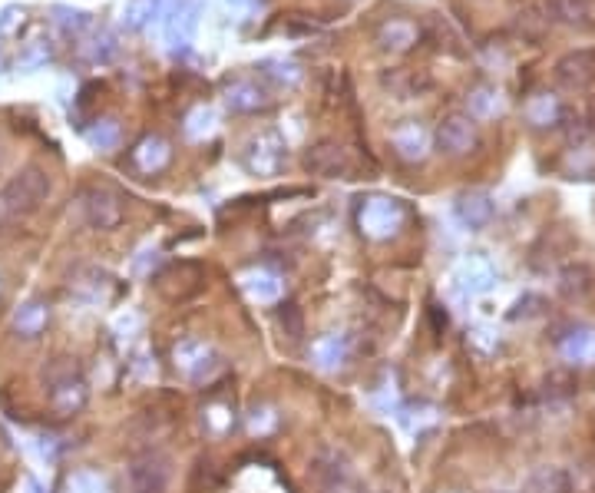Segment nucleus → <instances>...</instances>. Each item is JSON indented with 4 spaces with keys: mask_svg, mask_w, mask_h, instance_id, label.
<instances>
[{
    "mask_svg": "<svg viewBox=\"0 0 595 493\" xmlns=\"http://www.w3.org/2000/svg\"><path fill=\"white\" fill-rule=\"evenodd\" d=\"M275 424H278V414L272 411V407H255L252 417H248V431L252 434H268Z\"/></svg>",
    "mask_w": 595,
    "mask_h": 493,
    "instance_id": "c9c22d12",
    "label": "nucleus"
},
{
    "mask_svg": "<svg viewBox=\"0 0 595 493\" xmlns=\"http://www.w3.org/2000/svg\"><path fill=\"white\" fill-rule=\"evenodd\" d=\"M258 70H262V80H268L278 90H291L301 83V67L291 60H265Z\"/></svg>",
    "mask_w": 595,
    "mask_h": 493,
    "instance_id": "bb28decb",
    "label": "nucleus"
},
{
    "mask_svg": "<svg viewBox=\"0 0 595 493\" xmlns=\"http://www.w3.org/2000/svg\"><path fill=\"white\" fill-rule=\"evenodd\" d=\"M351 351H354L351 338L344 335V331H328V335H321L315 345H311V361H315L321 371H341L348 368Z\"/></svg>",
    "mask_w": 595,
    "mask_h": 493,
    "instance_id": "2eb2a0df",
    "label": "nucleus"
},
{
    "mask_svg": "<svg viewBox=\"0 0 595 493\" xmlns=\"http://www.w3.org/2000/svg\"><path fill=\"white\" fill-rule=\"evenodd\" d=\"M305 169L311 176H324V179H338V176H348L351 169V159H348V149H341L338 143H315L305 153Z\"/></svg>",
    "mask_w": 595,
    "mask_h": 493,
    "instance_id": "ddd939ff",
    "label": "nucleus"
},
{
    "mask_svg": "<svg viewBox=\"0 0 595 493\" xmlns=\"http://www.w3.org/2000/svg\"><path fill=\"white\" fill-rule=\"evenodd\" d=\"M172 364H176L179 374H186L189 381H199V384L212 381L215 374L222 371V358L215 355V348L196 335L176 341V348H172Z\"/></svg>",
    "mask_w": 595,
    "mask_h": 493,
    "instance_id": "20e7f679",
    "label": "nucleus"
},
{
    "mask_svg": "<svg viewBox=\"0 0 595 493\" xmlns=\"http://www.w3.org/2000/svg\"><path fill=\"white\" fill-rule=\"evenodd\" d=\"M53 24H57V27H60L67 37H80L83 30H90L93 17L86 14V10H77V7H63V4H57V7H53Z\"/></svg>",
    "mask_w": 595,
    "mask_h": 493,
    "instance_id": "c85d7f7f",
    "label": "nucleus"
},
{
    "mask_svg": "<svg viewBox=\"0 0 595 493\" xmlns=\"http://www.w3.org/2000/svg\"><path fill=\"white\" fill-rule=\"evenodd\" d=\"M595 288V282H592V272L586 269V265H572V269H566L559 275V292L566 295V298H586L589 292Z\"/></svg>",
    "mask_w": 595,
    "mask_h": 493,
    "instance_id": "cd10ccee",
    "label": "nucleus"
},
{
    "mask_svg": "<svg viewBox=\"0 0 595 493\" xmlns=\"http://www.w3.org/2000/svg\"><path fill=\"white\" fill-rule=\"evenodd\" d=\"M417 37H420L417 24H410L404 17L387 20V24H381V30H377V44H381V50H391V53L410 50L417 44Z\"/></svg>",
    "mask_w": 595,
    "mask_h": 493,
    "instance_id": "5701e85b",
    "label": "nucleus"
},
{
    "mask_svg": "<svg viewBox=\"0 0 595 493\" xmlns=\"http://www.w3.org/2000/svg\"><path fill=\"white\" fill-rule=\"evenodd\" d=\"M196 24H199V7L192 0H176L172 10H166V24H162L169 50H186L192 44V34H196Z\"/></svg>",
    "mask_w": 595,
    "mask_h": 493,
    "instance_id": "9b49d317",
    "label": "nucleus"
},
{
    "mask_svg": "<svg viewBox=\"0 0 595 493\" xmlns=\"http://www.w3.org/2000/svg\"><path fill=\"white\" fill-rule=\"evenodd\" d=\"M523 493H576L572 474L559 464H543L526 477Z\"/></svg>",
    "mask_w": 595,
    "mask_h": 493,
    "instance_id": "aec40b11",
    "label": "nucleus"
},
{
    "mask_svg": "<svg viewBox=\"0 0 595 493\" xmlns=\"http://www.w3.org/2000/svg\"><path fill=\"white\" fill-rule=\"evenodd\" d=\"M437 146L443 156H453V159H463L470 156L476 146H480V133H476V120L470 113H450L443 116L440 126H437Z\"/></svg>",
    "mask_w": 595,
    "mask_h": 493,
    "instance_id": "423d86ee",
    "label": "nucleus"
},
{
    "mask_svg": "<svg viewBox=\"0 0 595 493\" xmlns=\"http://www.w3.org/2000/svg\"><path fill=\"white\" fill-rule=\"evenodd\" d=\"M387 143H391V149L400 159H404V163L414 166V163H424V159H427L434 136H430V130L424 123L404 120V123H397L391 133H387Z\"/></svg>",
    "mask_w": 595,
    "mask_h": 493,
    "instance_id": "1a4fd4ad",
    "label": "nucleus"
},
{
    "mask_svg": "<svg viewBox=\"0 0 595 493\" xmlns=\"http://www.w3.org/2000/svg\"><path fill=\"white\" fill-rule=\"evenodd\" d=\"M53 57V47H50V40H30V44H24V50L17 53V70H37L43 67Z\"/></svg>",
    "mask_w": 595,
    "mask_h": 493,
    "instance_id": "473e14b6",
    "label": "nucleus"
},
{
    "mask_svg": "<svg viewBox=\"0 0 595 493\" xmlns=\"http://www.w3.org/2000/svg\"><path fill=\"white\" fill-rule=\"evenodd\" d=\"M288 159V146L275 130H262L252 136L242 149V166L252 176H278Z\"/></svg>",
    "mask_w": 595,
    "mask_h": 493,
    "instance_id": "39448f33",
    "label": "nucleus"
},
{
    "mask_svg": "<svg viewBox=\"0 0 595 493\" xmlns=\"http://www.w3.org/2000/svg\"><path fill=\"white\" fill-rule=\"evenodd\" d=\"M490 493H516V490H490Z\"/></svg>",
    "mask_w": 595,
    "mask_h": 493,
    "instance_id": "79ce46f5",
    "label": "nucleus"
},
{
    "mask_svg": "<svg viewBox=\"0 0 595 493\" xmlns=\"http://www.w3.org/2000/svg\"><path fill=\"white\" fill-rule=\"evenodd\" d=\"M80 212H83L86 225L96 232H110L123 222V202H119L116 192L106 189V186L86 189L83 199H80Z\"/></svg>",
    "mask_w": 595,
    "mask_h": 493,
    "instance_id": "0eeeda50",
    "label": "nucleus"
},
{
    "mask_svg": "<svg viewBox=\"0 0 595 493\" xmlns=\"http://www.w3.org/2000/svg\"><path fill=\"white\" fill-rule=\"evenodd\" d=\"M311 474H315L321 493H354L351 464L341 454H334V450H324L315 460V467H311Z\"/></svg>",
    "mask_w": 595,
    "mask_h": 493,
    "instance_id": "f8f14e48",
    "label": "nucleus"
},
{
    "mask_svg": "<svg viewBox=\"0 0 595 493\" xmlns=\"http://www.w3.org/2000/svg\"><path fill=\"white\" fill-rule=\"evenodd\" d=\"M47 321H50V305L40 302V298H34V302H27V305L17 308L14 328H17L20 338H37L40 331L47 328Z\"/></svg>",
    "mask_w": 595,
    "mask_h": 493,
    "instance_id": "393cba45",
    "label": "nucleus"
},
{
    "mask_svg": "<svg viewBox=\"0 0 595 493\" xmlns=\"http://www.w3.org/2000/svg\"><path fill=\"white\" fill-rule=\"evenodd\" d=\"M407 225L404 202L394 196H367L357 206V232L371 242H387Z\"/></svg>",
    "mask_w": 595,
    "mask_h": 493,
    "instance_id": "7ed1b4c3",
    "label": "nucleus"
},
{
    "mask_svg": "<svg viewBox=\"0 0 595 493\" xmlns=\"http://www.w3.org/2000/svg\"><path fill=\"white\" fill-rule=\"evenodd\" d=\"M559 358L569 368H595V325H572L556 338Z\"/></svg>",
    "mask_w": 595,
    "mask_h": 493,
    "instance_id": "9d476101",
    "label": "nucleus"
},
{
    "mask_svg": "<svg viewBox=\"0 0 595 493\" xmlns=\"http://www.w3.org/2000/svg\"><path fill=\"white\" fill-rule=\"evenodd\" d=\"M367 493H387V490H367Z\"/></svg>",
    "mask_w": 595,
    "mask_h": 493,
    "instance_id": "37998d69",
    "label": "nucleus"
},
{
    "mask_svg": "<svg viewBox=\"0 0 595 493\" xmlns=\"http://www.w3.org/2000/svg\"><path fill=\"white\" fill-rule=\"evenodd\" d=\"M225 106H229L232 113H258V110H268L272 106V96L262 87V83L255 80H235L229 90H225Z\"/></svg>",
    "mask_w": 595,
    "mask_h": 493,
    "instance_id": "f3484780",
    "label": "nucleus"
},
{
    "mask_svg": "<svg viewBox=\"0 0 595 493\" xmlns=\"http://www.w3.org/2000/svg\"><path fill=\"white\" fill-rule=\"evenodd\" d=\"M40 378H43V391H47V401L57 414H77L90 401V388H86L77 358H53L43 368Z\"/></svg>",
    "mask_w": 595,
    "mask_h": 493,
    "instance_id": "f257e3e1",
    "label": "nucleus"
},
{
    "mask_svg": "<svg viewBox=\"0 0 595 493\" xmlns=\"http://www.w3.org/2000/svg\"><path fill=\"white\" fill-rule=\"evenodd\" d=\"M50 176L40 166H27L0 189V216L4 219H20L37 212L50 196Z\"/></svg>",
    "mask_w": 595,
    "mask_h": 493,
    "instance_id": "f03ea898",
    "label": "nucleus"
},
{
    "mask_svg": "<svg viewBox=\"0 0 595 493\" xmlns=\"http://www.w3.org/2000/svg\"><path fill=\"white\" fill-rule=\"evenodd\" d=\"M156 17H166V0H129L123 10V27L143 30L153 24Z\"/></svg>",
    "mask_w": 595,
    "mask_h": 493,
    "instance_id": "a878e982",
    "label": "nucleus"
},
{
    "mask_svg": "<svg viewBox=\"0 0 595 493\" xmlns=\"http://www.w3.org/2000/svg\"><path fill=\"white\" fill-rule=\"evenodd\" d=\"M493 282H496V269L483 255H467V259L457 265V285L467 288L470 295L486 292V288H493Z\"/></svg>",
    "mask_w": 595,
    "mask_h": 493,
    "instance_id": "412c9836",
    "label": "nucleus"
},
{
    "mask_svg": "<svg viewBox=\"0 0 595 493\" xmlns=\"http://www.w3.org/2000/svg\"><path fill=\"white\" fill-rule=\"evenodd\" d=\"M543 298H539V295H523V298H519V302H516V312L510 315L513 321H519V318H536V315H543Z\"/></svg>",
    "mask_w": 595,
    "mask_h": 493,
    "instance_id": "e433bc0d",
    "label": "nucleus"
},
{
    "mask_svg": "<svg viewBox=\"0 0 595 493\" xmlns=\"http://www.w3.org/2000/svg\"><path fill=\"white\" fill-rule=\"evenodd\" d=\"M252 0H229V7H248Z\"/></svg>",
    "mask_w": 595,
    "mask_h": 493,
    "instance_id": "a19ab883",
    "label": "nucleus"
},
{
    "mask_svg": "<svg viewBox=\"0 0 595 493\" xmlns=\"http://www.w3.org/2000/svg\"><path fill=\"white\" fill-rule=\"evenodd\" d=\"M24 17H27L24 7H17V4L4 7L0 10V34H14V30L24 24Z\"/></svg>",
    "mask_w": 595,
    "mask_h": 493,
    "instance_id": "4c0bfd02",
    "label": "nucleus"
},
{
    "mask_svg": "<svg viewBox=\"0 0 595 493\" xmlns=\"http://www.w3.org/2000/svg\"><path fill=\"white\" fill-rule=\"evenodd\" d=\"M215 130H219V113L212 110V106H196V110L189 113V120H186V136L189 139H205V136H212Z\"/></svg>",
    "mask_w": 595,
    "mask_h": 493,
    "instance_id": "7c9ffc66",
    "label": "nucleus"
},
{
    "mask_svg": "<svg viewBox=\"0 0 595 493\" xmlns=\"http://www.w3.org/2000/svg\"><path fill=\"white\" fill-rule=\"evenodd\" d=\"M467 341L473 348H480V351H493L496 345H500V338H496L490 328H473Z\"/></svg>",
    "mask_w": 595,
    "mask_h": 493,
    "instance_id": "58836bf2",
    "label": "nucleus"
},
{
    "mask_svg": "<svg viewBox=\"0 0 595 493\" xmlns=\"http://www.w3.org/2000/svg\"><path fill=\"white\" fill-rule=\"evenodd\" d=\"M467 106H470V116H473V120H496V116H503L506 100H503L500 90L490 87V83H480L476 90H470Z\"/></svg>",
    "mask_w": 595,
    "mask_h": 493,
    "instance_id": "b1692460",
    "label": "nucleus"
},
{
    "mask_svg": "<svg viewBox=\"0 0 595 493\" xmlns=\"http://www.w3.org/2000/svg\"><path fill=\"white\" fill-rule=\"evenodd\" d=\"M523 116H526V123L533 126V130H553V126L562 123V116H566V110H562V103H559L556 93L539 90V93H533V96L526 100Z\"/></svg>",
    "mask_w": 595,
    "mask_h": 493,
    "instance_id": "dca6fc26",
    "label": "nucleus"
},
{
    "mask_svg": "<svg viewBox=\"0 0 595 493\" xmlns=\"http://www.w3.org/2000/svg\"><path fill=\"white\" fill-rule=\"evenodd\" d=\"M63 493H110V484L96 470H73L63 484Z\"/></svg>",
    "mask_w": 595,
    "mask_h": 493,
    "instance_id": "2f4dec72",
    "label": "nucleus"
},
{
    "mask_svg": "<svg viewBox=\"0 0 595 493\" xmlns=\"http://www.w3.org/2000/svg\"><path fill=\"white\" fill-rule=\"evenodd\" d=\"M172 464L162 450H146L129 464V490L133 493H162L169 487Z\"/></svg>",
    "mask_w": 595,
    "mask_h": 493,
    "instance_id": "6e6552de",
    "label": "nucleus"
},
{
    "mask_svg": "<svg viewBox=\"0 0 595 493\" xmlns=\"http://www.w3.org/2000/svg\"><path fill=\"white\" fill-rule=\"evenodd\" d=\"M113 53H116V44H113L110 37H96L93 47H90V60L106 63V60H113Z\"/></svg>",
    "mask_w": 595,
    "mask_h": 493,
    "instance_id": "ea45409f",
    "label": "nucleus"
},
{
    "mask_svg": "<svg viewBox=\"0 0 595 493\" xmlns=\"http://www.w3.org/2000/svg\"><path fill=\"white\" fill-rule=\"evenodd\" d=\"M553 14L562 24H586L592 17V0H553Z\"/></svg>",
    "mask_w": 595,
    "mask_h": 493,
    "instance_id": "72a5a7b5",
    "label": "nucleus"
},
{
    "mask_svg": "<svg viewBox=\"0 0 595 493\" xmlns=\"http://www.w3.org/2000/svg\"><path fill=\"white\" fill-rule=\"evenodd\" d=\"M556 80L566 90H586L595 83V50H572L556 63Z\"/></svg>",
    "mask_w": 595,
    "mask_h": 493,
    "instance_id": "4468645a",
    "label": "nucleus"
},
{
    "mask_svg": "<svg viewBox=\"0 0 595 493\" xmlns=\"http://www.w3.org/2000/svg\"><path fill=\"white\" fill-rule=\"evenodd\" d=\"M119 136H123L119 133V123L106 116V120H96L90 130H86V143L93 149H100V153H110V149L119 146Z\"/></svg>",
    "mask_w": 595,
    "mask_h": 493,
    "instance_id": "c756f323",
    "label": "nucleus"
},
{
    "mask_svg": "<svg viewBox=\"0 0 595 493\" xmlns=\"http://www.w3.org/2000/svg\"><path fill=\"white\" fill-rule=\"evenodd\" d=\"M202 421H205V427H209L212 434H229L232 431V424H235V414H232V407L229 404H209L202 411Z\"/></svg>",
    "mask_w": 595,
    "mask_h": 493,
    "instance_id": "f704fd0d",
    "label": "nucleus"
},
{
    "mask_svg": "<svg viewBox=\"0 0 595 493\" xmlns=\"http://www.w3.org/2000/svg\"><path fill=\"white\" fill-rule=\"evenodd\" d=\"M238 282H242V292L252 298V302H258V305H275L281 298V278L275 272H268V269L245 272Z\"/></svg>",
    "mask_w": 595,
    "mask_h": 493,
    "instance_id": "4be33fe9",
    "label": "nucleus"
},
{
    "mask_svg": "<svg viewBox=\"0 0 595 493\" xmlns=\"http://www.w3.org/2000/svg\"><path fill=\"white\" fill-rule=\"evenodd\" d=\"M493 216H496V206L486 192H463L457 199V219L473 232L486 229V225L493 222Z\"/></svg>",
    "mask_w": 595,
    "mask_h": 493,
    "instance_id": "6ab92c4d",
    "label": "nucleus"
},
{
    "mask_svg": "<svg viewBox=\"0 0 595 493\" xmlns=\"http://www.w3.org/2000/svg\"><path fill=\"white\" fill-rule=\"evenodd\" d=\"M169 159H172V146L162 136L139 139L136 149H133V166L139 169V173H146V176L162 173V169L169 166Z\"/></svg>",
    "mask_w": 595,
    "mask_h": 493,
    "instance_id": "a211bd4d",
    "label": "nucleus"
}]
</instances>
